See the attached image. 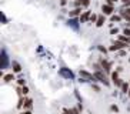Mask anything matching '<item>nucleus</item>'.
<instances>
[{"label": "nucleus", "mask_w": 130, "mask_h": 114, "mask_svg": "<svg viewBox=\"0 0 130 114\" xmlns=\"http://www.w3.org/2000/svg\"><path fill=\"white\" fill-rule=\"evenodd\" d=\"M127 47V43H123L120 42V40H117V42L113 43V46L110 47V51H116V50H123Z\"/></svg>", "instance_id": "1"}, {"label": "nucleus", "mask_w": 130, "mask_h": 114, "mask_svg": "<svg viewBox=\"0 0 130 114\" xmlns=\"http://www.w3.org/2000/svg\"><path fill=\"white\" fill-rule=\"evenodd\" d=\"M94 76H96V79L99 80V81L104 83V86H109V81H107V79H106V74H103V73H102V70H100V71H96Z\"/></svg>", "instance_id": "2"}, {"label": "nucleus", "mask_w": 130, "mask_h": 114, "mask_svg": "<svg viewBox=\"0 0 130 114\" xmlns=\"http://www.w3.org/2000/svg\"><path fill=\"white\" fill-rule=\"evenodd\" d=\"M111 79H113V84H115L116 87H122V86H123V81L119 79L117 73H113V74H111Z\"/></svg>", "instance_id": "3"}, {"label": "nucleus", "mask_w": 130, "mask_h": 114, "mask_svg": "<svg viewBox=\"0 0 130 114\" xmlns=\"http://www.w3.org/2000/svg\"><path fill=\"white\" fill-rule=\"evenodd\" d=\"M102 11H103V14H111L113 13V6L111 4H103Z\"/></svg>", "instance_id": "4"}, {"label": "nucleus", "mask_w": 130, "mask_h": 114, "mask_svg": "<svg viewBox=\"0 0 130 114\" xmlns=\"http://www.w3.org/2000/svg\"><path fill=\"white\" fill-rule=\"evenodd\" d=\"M102 68H103L106 73H109V71L111 70V64H110L107 60H102Z\"/></svg>", "instance_id": "5"}, {"label": "nucleus", "mask_w": 130, "mask_h": 114, "mask_svg": "<svg viewBox=\"0 0 130 114\" xmlns=\"http://www.w3.org/2000/svg\"><path fill=\"white\" fill-rule=\"evenodd\" d=\"M90 17H92L90 11H84L83 14H80V22H82V23H86L89 19H90Z\"/></svg>", "instance_id": "6"}, {"label": "nucleus", "mask_w": 130, "mask_h": 114, "mask_svg": "<svg viewBox=\"0 0 130 114\" xmlns=\"http://www.w3.org/2000/svg\"><path fill=\"white\" fill-rule=\"evenodd\" d=\"M80 76H84V77H87L89 80H92V81H96V76H93V74H90V73H87V71H84V70H80Z\"/></svg>", "instance_id": "7"}, {"label": "nucleus", "mask_w": 130, "mask_h": 114, "mask_svg": "<svg viewBox=\"0 0 130 114\" xmlns=\"http://www.w3.org/2000/svg\"><path fill=\"white\" fill-rule=\"evenodd\" d=\"M12 67H13V73H20L22 71V67L17 61H12Z\"/></svg>", "instance_id": "8"}, {"label": "nucleus", "mask_w": 130, "mask_h": 114, "mask_svg": "<svg viewBox=\"0 0 130 114\" xmlns=\"http://www.w3.org/2000/svg\"><path fill=\"white\" fill-rule=\"evenodd\" d=\"M104 20H106V19H104V16H99V19H97V22H96V26L102 27L104 24Z\"/></svg>", "instance_id": "9"}, {"label": "nucleus", "mask_w": 130, "mask_h": 114, "mask_svg": "<svg viewBox=\"0 0 130 114\" xmlns=\"http://www.w3.org/2000/svg\"><path fill=\"white\" fill-rule=\"evenodd\" d=\"M80 11H82V7H76L74 10H72V11H70V16H72V17H74V16L80 14Z\"/></svg>", "instance_id": "10"}, {"label": "nucleus", "mask_w": 130, "mask_h": 114, "mask_svg": "<svg viewBox=\"0 0 130 114\" xmlns=\"http://www.w3.org/2000/svg\"><path fill=\"white\" fill-rule=\"evenodd\" d=\"M13 80H14V74H6V76H4V81H6V83H10Z\"/></svg>", "instance_id": "11"}, {"label": "nucleus", "mask_w": 130, "mask_h": 114, "mask_svg": "<svg viewBox=\"0 0 130 114\" xmlns=\"http://www.w3.org/2000/svg\"><path fill=\"white\" fill-rule=\"evenodd\" d=\"M24 107H26L27 110H30L31 107H33V101H31V100H26V103H24Z\"/></svg>", "instance_id": "12"}, {"label": "nucleus", "mask_w": 130, "mask_h": 114, "mask_svg": "<svg viewBox=\"0 0 130 114\" xmlns=\"http://www.w3.org/2000/svg\"><path fill=\"white\" fill-rule=\"evenodd\" d=\"M67 114H79V108H70V110H64Z\"/></svg>", "instance_id": "13"}, {"label": "nucleus", "mask_w": 130, "mask_h": 114, "mask_svg": "<svg viewBox=\"0 0 130 114\" xmlns=\"http://www.w3.org/2000/svg\"><path fill=\"white\" fill-rule=\"evenodd\" d=\"M129 39L130 37H127V36H119V40L123 43H129Z\"/></svg>", "instance_id": "14"}, {"label": "nucleus", "mask_w": 130, "mask_h": 114, "mask_svg": "<svg viewBox=\"0 0 130 114\" xmlns=\"http://www.w3.org/2000/svg\"><path fill=\"white\" fill-rule=\"evenodd\" d=\"M122 90H123V93H127V91H129V84H127V83H123Z\"/></svg>", "instance_id": "15"}, {"label": "nucleus", "mask_w": 130, "mask_h": 114, "mask_svg": "<svg viewBox=\"0 0 130 114\" xmlns=\"http://www.w3.org/2000/svg\"><path fill=\"white\" fill-rule=\"evenodd\" d=\"M90 4V0H82V7H87Z\"/></svg>", "instance_id": "16"}, {"label": "nucleus", "mask_w": 130, "mask_h": 114, "mask_svg": "<svg viewBox=\"0 0 130 114\" xmlns=\"http://www.w3.org/2000/svg\"><path fill=\"white\" fill-rule=\"evenodd\" d=\"M120 14H127V16H130V7H127L126 10H122V11H120Z\"/></svg>", "instance_id": "17"}, {"label": "nucleus", "mask_w": 130, "mask_h": 114, "mask_svg": "<svg viewBox=\"0 0 130 114\" xmlns=\"http://www.w3.org/2000/svg\"><path fill=\"white\" fill-rule=\"evenodd\" d=\"M120 19H122L120 16H111V22H119Z\"/></svg>", "instance_id": "18"}, {"label": "nucleus", "mask_w": 130, "mask_h": 114, "mask_svg": "<svg viewBox=\"0 0 130 114\" xmlns=\"http://www.w3.org/2000/svg\"><path fill=\"white\" fill-rule=\"evenodd\" d=\"M97 19H99V17H97L96 14H92V17H90V22L94 23V22H97Z\"/></svg>", "instance_id": "19"}, {"label": "nucleus", "mask_w": 130, "mask_h": 114, "mask_svg": "<svg viewBox=\"0 0 130 114\" xmlns=\"http://www.w3.org/2000/svg\"><path fill=\"white\" fill-rule=\"evenodd\" d=\"M123 33H124V36L130 37V29H124V31H123Z\"/></svg>", "instance_id": "20"}, {"label": "nucleus", "mask_w": 130, "mask_h": 114, "mask_svg": "<svg viewBox=\"0 0 130 114\" xmlns=\"http://www.w3.org/2000/svg\"><path fill=\"white\" fill-rule=\"evenodd\" d=\"M22 91H23V94H27V93H29V87H26V86H23V88H22Z\"/></svg>", "instance_id": "21"}, {"label": "nucleus", "mask_w": 130, "mask_h": 114, "mask_svg": "<svg viewBox=\"0 0 130 114\" xmlns=\"http://www.w3.org/2000/svg\"><path fill=\"white\" fill-rule=\"evenodd\" d=\"M110 108H111V111H116V113H117V111H119V108H117V106H111V107H110Z\"/></svg>", "instance_id": "22"}, {"label": "nucleus", "mask_w": 130, "mask_h": 114, "mask_svg": "<svg viewBox=\"0 0 130 114\" xmlns=\"http://www.w3.org/2000/svg\"><path fill=\"white\" fill-rule=\"evenodd\" d=\"M24 83H26L24 79H19V84H20V86H24Z\"/></svg>", "instance_id": "23"}, {"label": "nucleus", "mask_w": 130, "mask_h": 114, "mask_svg": "<svg viewBox=\"0 0 130 114\" xmlns=\"http://www.w3.org/2000/svg\"><path fill=\"white\" fill-rule=\"evenodd\" d=\"M93 88H94V91H100V88L96 86V84H93Z\"/></svg>", "instance_id": "24"}, {"label": "nucleus", "mask_w": 130, "mask_h": 114, "mask_svg": "<svg viewBox=\"0 0 130 114\" xmlns=\"http://www.w3.org/2000/svg\"><path fill=\"white\" fill-rule=\"evenodd\" d=\"M111 34H117V29H111Z\"/></svg>", "instance_id": "25"}, {"label": "nucleus", "mask_w": 130, "mask_h": 114, "mask_svg": "<svg viewBox=\"0 0 130 114\" xmlns=\"http://www.w3.org/2000/svg\"><path fill=\"white\" fill-rule=\"evenodd\" d=\"M66 3H67V0H61V3H60V4H61V6H64Z\"/></svg>", "instance_id": "26"}, {"label": "nucleus", "mask_w": 130, "mask_h": 114, "mask_svg": "<svg viewBox=\"0 0 130 114\" xmlns=\"http://www.w3.org/2000/svg\"><path fill=\"white\" fill-rule=\"evenodd\" d=\"M22 114H31V111H30V110H27V111H24V113H22Z\"/></svg>", "instance_id": "27"}, {"label": "nucleus", "mask_w": 130, "mask_h": 114, "mask_svg": "<svg viewBox=\"0 0 130 114\" xmlns=\"http://www.w3.org/2000/svg\"><path fill=\"white\" fill-rule=\"evenodd\" d=\"M122 2H123V3H124V4H126V3H129L130 0H122Z\"/></svg>", "instance_id": "28"}, {"label": "nucleus", "mask_w": 130, "mask_h": 114, "mask_svg": "<svg viewBox=\"0 0 130 114\" xmlns=\"http://www.w3.org/2000/svg\"><path fill=\"white\" fill-rule=\"evenodd\" d=\"M129 96H130V90H129Z\"/></svg>", "instance_id": "29"}, {"label": "nucleus", "mask_w": 130, "mask_h": 114, "mask_svg": "<svg viewBox=\"0 0 130 114\" xmlns=\"http://www.w3.org/2000/svg\"><path fill=\"white\" fill-rule=\"evenodd\" d=\"M129 43H130V39H129Z\"/></svg>", "instance_id": "30"}, {"label": "nucleus", "mask_w": 130, "mask_h": 114, "mask_svg": "<svg viewBox=\"0 0 130 114\" xmlns=\"http://www.w3.org/2000/svg\"><path fill=\"white\" fill-rule=\"evenodd\" d=\"M64 114H67V113H64Z\"/></svg>", "instance_id": "31"}]
</instances>
